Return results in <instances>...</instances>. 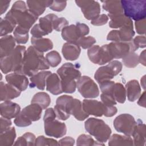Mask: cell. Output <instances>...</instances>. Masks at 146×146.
Here are the masks:
<instances>
[{
	"instance_id": "cell-60",
	"label": "cell",
	"mask_w": 146,
	"mask_h": 146,
	"mask_svg": "<svg viewBox=\"0 0 146 146\" xmlns=\"http://www.w3.org/2000/svg\"><path fill=\"white\" fill-rule=\"evenodd\" d=\"M137 103L140 106L145 107V91L140 95Z\"/></svg>"
},
{
	"instance_id": "cell-8",
	"label": "cell",
	"mask_w": 146,
	"mask_h": 146,
	"mask_svg": "<svg viewBox=\"0 0 146 146\" xmlns=\"http://www.w3.org/2000/svg\"><path fill=\"white\" fill-rule=\"evenodd\" d=\"M121 3L124 14L126 17L135 21L145 18V0H123Z\"/></svg>"
},
{
	"instance_id": "cell-26",
	"label": "cell",
	"mask_w": 146,
	"mask_h": 146,
	"mask_svg": "<svg viewBox=\"0 0 146 146\" xmlns=\"http://www.w3.org/2000/svg\"><path fill=\"white\" fill-rule=\"evenodd\" d=\"M126 96L129 102L137 100L141 94V88L137 80H131L125 84Z\"/></svg>"
},
{
	"instance_id": "cell-22",
	"label": "cell",
	"mask_w": 146,
	"mask_h": 146,
	"mask_svg": "<svg viewBox=\"0 0 146 146\" xmlns=\"http://www.w3.org/2000/svg\"><path fill=\"white\" fill-rule=\"evenodd\" d=\"M146 127L142 121L139 119L134 128L132 136H133V141L135 145H144L146 137Z\"/></svg>"
},
{
	"instance_id": "cell-14",
	"label": "cell",
	"mask_w": 146,
	"mask_h": 146,
	"mask_svg": "<svg viewBox=\"0 0 146 146\" xmlns=\"http://www.w3.org/2000/svg\"><path fill=\"white\" fill-rule=\"evenodd\" d=\"M76 87L85 98H95L99 95V90L94 81L87 76H81L77 81Z\"/></svg>"
},
{
	"instance_id": "cell-61",
	"label": "cell",
	"mask_w": 146,
	"mask_h": 146,
	"mask_svg": "<svg viewBox=\"0 0 146 146\" xmlns=\"http://www.w3.org/2000/svg\"><path fill=\"white\" fill-rule=\"evenodd\" d=\"M139 62L143 65L145 66V50H143L139 56Z\"/></svg>"
},
{
	"instance_id": "cell-18",
	"label": "cell",
	"mask_w": 146,
	"mask_h": 146,
	"mask_svg": "<svg viewBox=\"0 0 146 146\" xmlns=\"http://www.w3.org/2000/svg\"><path fill=\"white\" fill-rule=\"evenodd\" d=\"M21 107L19 104L10 100L5 101L0 104L1 115L7 119L15 117L20 112Z\"/></svg>"
},
{
	"instance_id": "cell-25",
	"label": "cell",
	"mask_w": 146,
	"mask_h": 146,
	"mask_svg": "<svg viewBox=\"0 0 146 146\" xmlns=\"http://www.w3.org/2000/svg\"><path fill=\"white\" fill-rule=\"evenodd\" d=\"M52 1H27V4L29 11L36 17L42 15L52 3Z\"/></svg>"
},
{
	"instance_id": "cell-62",
	"label": "cell",
	"mask_w": 146,
	"mask_h": 146,
	"mask_svg": "<svg viewBox=\"0 0 146 146\" xmlns=\"http://www.w3.org/2000/svg\"><path fill=\"white\" fill-rule=\"evenodd\" d=\"M145 76H143L142 77V78L141 79V84L142 86V87H143L144 89H145Z\"/></svg>"
},
{
	"instance_id": "cell-17",
	"label": "cell",
	"mask_w": 146,
	"mask_h": 146,
	"mask_svg": "<svg viewBox=\"0 0 146 146\" xmlns=\"http://www.w3.org/2000/svg\"><path fill=\"white\" fill-rule=\"evenodd\" d=\"M5 78L7 83L15 87L21 91L26 90L29 85L28 78L22 74L14 72L7 75Z\"/></svg>"
},
{
	"instance_id": "cell-16",
	"label": "cell",
	"mask_w": 146,
	"mask_h": 146,
	"mask_svg": "<svg viewBox=\"0 0 146 146\" xmlns=\"http://www.w3.org/2000/svg\"><path fill=\"white\" fill-rule=\"evenodd\" d=\"M44 123V132L47 136L59 138L66 134L67 128L64 123L55 119Z\"/></svg>"
},
{
	"instance_id": "cell-21",
	"label": "cell",
	"mask_w": 146,
	"mask_h": 146,
	"mask_svg": "<svg viewBox=\"0 0 146 146\" xmlns=\"http://www.w3.org/2000/svg\"><path fill=\"white\" fill-rule=\"evenodd\" d=\"M46 90L53 95H58L63 92L60 79L57 74L51 73L46 79Z\"/></svg>"
},
{
	"instance_id": "cell-4",
	"label": "cell",
	"mask_w": 146,
	"mask_h": 146,
	"mask_svg": "<svg viewBox=\"0 0 146 146\" xmlns=\"http://www.w3.org/2000/svg\"><path fill=\"white\" fill-rule=\"evenodd\" d=\"M26 51L25 46L18 45L9 55L1 58L0 65L2 72L4 74L12 71L18 72L21 68Z\"/></svg>"
},
{
	"instance_id": "cell-47",
	"label": "cell",
	"mask_w": 146,
	"mask_h": 146,
	"mask_svg": "<svg viewBox=\"0 0 146 146\" xmlns=\"http://www.w3.org/2000/svg\"><path fill=\"white\" fill-rule=\"evenodd\" d=\"M114 84L115 82L111 80H106L99 83L102 93H108L111 94H112L111 91Z\"/></svg>"
},
{
	"instance_id": "cell-27",
	"label": "cell",
	"mask_w": 146,
	"mask_h": 146,
	"mask_svg": "<svg viewBox=\"0 0 146 146\" xmlns=\"http://www.w3.org/2000/svg\"><path fill=\"white\" fill-rule=\"evenodd\" d=\"M42 112V108L40 106L36 103H31L25 107L21 112L32 121H35L40 119Z\"/></svg>"
},
{
	"instance_id": "cell-56",
	"label": "cell",
	"mask_w": 146,
	"mask_h": 146,
	"mask_svg": "<svg viewBox=\"0 0 146 146\" xmlns=\"http://www.w3.org/2000/svg\"><path fill=\"white\" fill-rule=\"evenodd\" d=\"M133 41L137 48L145 47V37L144 35L136 36Z\"/></svg>"
},
{
	"instance_id": "cell-38",
	"label": "cell",
	"mask_w": 146,
	"mask_h": 146,
	"mask_svg": "<svg viewBox=\"0 0 146 146\" xmlns=\"http://www.w3.org/2000/svg\"><path fill=\"white\" fill-rule=\"evenodd\" d=\"M35 136L31 132H26L17 139L14 145H34Z\"/></svg>"
},
{
	"instance_id": "cell-2",
	"label": "cell",
	"mask_w": 146,
	"mask_h": 146,
	"mask_svg": "<svg viewBox=\"0 0 146 146\" xmlns=\"http://www.w3.org/2000/svg\"><path fill=\"white\" fill-rule=\"evenodd\" d=\"M5 18L18 25V26L27 30H30L38 19V17L29 11L25 2L22 1L14 2Z\"/></svg>"
},
{
	"instance_id": "cell-12",
	"label": "cell",
	"mask_w": 146,
	"mask_h": 146,
	"mask_svg": "<svg viewBox=\"0 0 146 146\" xmlns=\"http://www.w3.org/2000/svg\"><path fill=\"white\" fill-rule=\"evenodd\" d=\"M88 57L90 61L95 64L103 65L111 62L113 58L111 56L108 48V44L92 46L87 51Z\"/></svg>"
},
{
	"instance_id": "cell-31",
	"label": "cell",
	"mask_w": 146,
	"mask_h": 146,
	"mask_svg": "<svg viewBox=\"0 0 146 146\" xmlns=\"http://www.w3.org/2000/svg\"><path fill=\"white\" fill-rule=\"evenodd\" d=\"M108 145L110 146L115 145H133V141L130 136H122L113 134L109 138Z\"/></svg>"
},
{
	"instance_id": "cell-23",
	"label": "cell",
	"mask_w": 146,
	"mask_h": 146,
	"mask_svg": "<svg viewBox=\"0 0 146 146\" xmlns=\"http://www.w3.org/2000/svg\"><path fill=\"white\" fill-rule=\"evenodd\" d=\"M15 40L12 35L2 36L0 39L1 58L9 55L15 48Z\"/></svg>"
},
{
	"instance_id": "cell-40",
	"label": "cell",
	"mask_w": 146,
	"mask_h": 146,
	"mask_svg": "<svg viewBox=\"0 0 146 146\" xmlns=\"http://www.w3.org/2000/svg\"><path fill=\"white\" fill-rule=\"evenodd\" d=\"M77 145H104V144L95 141L93 138L88 135L82 134L80 135L76 141Z\"/></svg>"
},
{
	"instance_id": "cell-6",
	"label": "cell",
	"mask_w": 146,
	"mask_h": 146,
	"mask_svg": "<svg viewBox=\"0 0 146 146\" xmlns=\"http://www.w3.org/2000/svg\"><path fill=\"white\" fill-rule=\"evenodd\" d=\"M84 127L86 131L100 143H106L111 136L110 127L101 119L89 118L85 121Z\"/></svg>"
},
{
	"instance_id": "cell-57",
	"label": "cell",
	"mask_w": 146,
	"mask_h": 146,
	"mask_svg": "<svg viewBox=\"0 0 146 146\" xmlns=\"http://www.w3.org/2000/svg\"><path fill=\"white\" fill-rule=\"evenodd\" d=\"M75 144V140L70 136L65 137L60 139L58 142V145H68L72 146Z\"/></svg>"
},
{
	"instance_id": "cell-44",
	"label": "cell",
	"mask_w": 146,
	"mask_h": 146,
	"mask_svg": "<svg viewBox=\"0 0 146 146\" xmlns=\"http://www.w3.org/2000/svg\"><path fill=\"white\" fill-rule=\"evenodd\" d=\"M76 43L83 49H87L91 47L96 43V39L91 36H83L80 38Z\"/></svg>"
},
{
	"instance_id": "cell-46",
	"label": "cell",
	"mask_w": 146,
	"mask_h": 146,
	"mask_svg": "<svg viewBox=\"0 0 146 146\" xmlns=\"http://www.w3.org/2000/svg\"><path fill=\"white\" fill-rule=\"evenodd\" d=\"M58 141L53 139L47 138L44 136H39L36 139L35 145H58Z\"/></svg>"
},
{
	"instance_id": "cell-36",
	"label": "cell",
	"mask_w": 146,
	"mask_h": 146,
	"mask_svg": "<svg viewBox=\"0 0 146 146\" xmlns=\"http://www.w3.org/2000/svg\"><path fill=\"white\" fill-rule=\"evenodd\" d=\"M1 25H0V35L1 36H6L8 34L13 32L14 29L16 27V24L11 21L5 18H1Z\"/></svg>"
},
{
	"instance_id": "cell-3",
	"label": "cell",
	"mask_w": 146,
	"mask_h": 146,
	"mask_svg": "<svg viewBox=\"0 0 146 146\" xmlns=\"http://www.w3.org/2000/svg\"><path fill=\"white\" fill-rule=\"evenodd\" d=\"M57 74L60 79L62 91L68 94L74 92L77 81L81 77L77 66L71 63H66L57 70Z\"/></svg>"
},
{
	"instance_id": "cell-54",
	"label": "cell",
	"mask_w": 146,
	"mask_h": 146,
	"mask_svg": "<svg viewBox=\"0 0 146 146\" xmlns=\"http://www.w3.org/2000/svg\"><path fill=\"white\" fill-rule=\"evenodd\" d=\"M56 117V116L54 109H53L52 108H47L45 111L44 115L43 117V121L44 122L51 121L55 119Z\"/></svg>"
},
{
	"instance_id": "cell-32",
	"label": "cell",
	"mask_w": 146,
	"mask_h": 146,
	"mask_svg": "<svg viewBox=\"0 0 146 146\" xmlns=\"http://www.w3.org/2000/svg\"><path fill=\"white\" fill-rule=\"evenodd\" d=\"M16 137L15 129L14 127H11L9 129L1 133L0 146H10L14 144Z\"/></svg>"
},
{
	"instance_id": "cell-43",
	"label": "cell",
	"mask_w": 146,
	"mask_h": 146,
	"mask_svg": "<svg viewBox=\"0 0 146 146\" xmlns=\"http://www.w3.org/2000/svg\"><path fill=\"white\" fill-rule=\"evenodd\" d=\"M46 59L49 66L52 67L58 66L61 62V56L56 51H51L46 55Z\"/></svg>"
},
{
	"instance_id": "cell-1",
	"label": "cell",
	"mask_w": 146,
	"mask_h": 146,
	"mask_svg": "<svg viewBox=\"0 0 146 146\" xmlns=\"http://www.w3.org/2000/svg\"><path fill=\"white\" fill-rule=\"evenodd\" d=\"M49 67L50 66L43 53L31 46L26 51L21 68L17 73L31 77L36 74L38 71L47 70Z\"/></svg>"
},
{
	"instance_id": "cell-15",
	"label": "cell",
	"mask_w": 146,
	"mask_h": 146,
	"mask_svg": "<svg viewBox=\"0 0 146 146\" xmlns=\"http://www.w3.org/2000/svg\"><path fill=\"white\" fill-rule=\"evenodd\" d=\"M75 3L79 7L88 20H92L98 17L100 13V6L98 2L95 1H75Z\"/></svg>"
},
{
	"instance_id": "cell-9",
	"label": "cell",
	"mask_w": 146,
	"mask_h": 146,
	"mask_svg": "<svg viewBox=\"0 0 146 146\" xmlns=\"http://www.w3.org/2000/svg\"><path fill=\"white\" fill-rule=\"evenodd\" d=\"M122 70V64L118 60H111L106 66L99 67L95 73V79L98 83L111 80Z\"/></svg>"
},
{
	"instance_id": "cell-42",
	"label": "cell",
	"mask_w": 146,
	"mask_h": 146,
	"mask_svg": "<svg viewBox=\"0 0 146 146\" xmlns=\"http://www.w3.org/2000/svg\"><path fill=\"white\" fill-rule=\"evenodd\" d=\"M122 61L125 66L128 68H133L137 66L139 62V56L135 52H131L123 58Z\"/></svg>"
},
{
	"instance_id": "cell-20",
	"label": "cell",
	"mask_w": 146,
	"mask_h": 146,
	"mask_svg": "<svg viewBox=\"0 0 146 146\" xmlns=\"http://www.w3.org/2000/svg\"><path fill=\"white\" fill-rule=\"evenodd\" d=\"M80 47L76 43L67 42L62 47V52L64 58L67 60L77 59L80 54Z\"/></svg>"
},
{
	"instance_id": "cell-50",
	"label": "cell",
	"mask_w": 146,
	"mask_h": 146,
	"mask_svg": "<svg viewBox=\"0 0 146 146\" xmlns=\"http://www.w3.org/2000/svg\"><path fill=\"white\" fill-rule=\"evenodd\" d=\"M108 17L106 14L99 15L91 21V23L94 26H102L107 23Z\"/></svg>"
},
{
	"instance_id": "cell-52",
	"label": "cell",
	"mask_w": 146,
	"mask_h": 146,
	"mask_svg": "<svg viewBox=\"0 0 146 146\" xmlns=\"http://www.w3.org/2000/svg\"><path fill=\"white\" fill-rule=\"evenodd\" d=\"M54 111L55 112L56 117H58L60 120H66L70 117V114H69L68 112L62 110L56 105H55L54 107Z\"/></svg>"
},
{
	"instance_id": "cell-37",
	"label": "cell",
	"mask_w": 146,
	"mask_h": 146,
	"mask_svg": "<svg viewBox=\"0 0 146 146\" xmlns=\"http://www.w3.org/2000/svg\"><path fill=\"white\" fill-rule=\"evenodd\" d=\"M14 37L18 44H25L29 39V30L17 26L14 31Z\"/></svg>"
},
{
	"instance_id": "cell-41",
	"label": "cell",
	"mask_w": 146,
	"mask_h": 146,
	"mask_svg": "<svg viewBox=\"0 0 146 146\" xmlns=\"http://www.w3.org/2000/svg\"><path fill=\"white\" fill-rule=\"evenodd\" d=\"M52 21L54 30L60 31H62L65 27L68 26V22L66 18L63 17H58L56 15L51 14Z\"/></svg>"
},
{
	"instance_id": "cell-49",
	"label": "cell",
	"mask_w": 146,
	"mask_h": 146,
	"mask_svg": "<svg viewBox=\"0 0 146 146\" xmlns=\"http://www.w3.org/2000/svg\"><path fill=\"white\" fill-rule=\"evenodd\" d=\"M31 34L32 35V37L35 38H42L43 36L47 35V34L42 29L39 23L35 25L32 27L31 30Z\"/></svg>"
},
{
	"instance_id": "cell-28",
	"label": "cell",
	"mask_w": 146,
	"mask_h": 146,
	"mask_svg": "<svg viewBox=\"0 0 146 146\" xmlns=\"http://www.w3.org/2000/svg\"><path fill=\"white\" fill-rule=\"evenodd\" d=\"M103 8L109 13L108 17L123 14V9L120 1H103Z\"/></svg>"
},
{
	"instance_id": "cell-34",
	"label": "cell",
	"mask_w": 146,
	"mask_h": 146,
	"mask_svg": "<svg viewBox=\"0 0 146 146\" xmlns=\"http://www.w3.org/2000/svg\"><path fill=\"white\" fill-rule=\"evenodd\" d=\"M51 103L49 95L44 92H39L34 95L31 99V103H36L40 106L42 109L47 108Z\"/></svg>"
},
{
	"instance_id": "cell-51",
	"label": "cell",
	"mask_w": 146,
	"mask_h": 146,
	"mask_svg": "<svg viewBox=\"0 0 146 146\" xmlns=\"http://www.w3.org/2000/svg\"><path fill=\"white\" fill-rule=\"evenodd\" d=\"M66 5H67L66 1H52V3L49 6V8L53 11H61L65 9Z\"/></svg>"
},
{
	"instance_id": "cell-13",
	"label": "cell",
	"mask_w": 146,
	"mask_h": 146,
	"mask_svg": "<svg viewBox=\"0 0 146 146\" xmlns=\"http://www.w3.org/2000/svg\"><path fill=\"white\" fill-rule=\"evenodd\" d=\"M136 124L134 117L129 113L120 114L113 121L115 129L128 136H132Z\"/></svg>"
},
{
	"instance_id": "cell-35",
	"label": "cell",
	"mask_w": 146,
	"mask_h": 146,
	"mask_svg": "<svg viewBox=\"0 0 146 146\" xmlns=\"http://www.w3.org/2000/svg\"><path fill=\"white\" fill-rule=\"evenodd\" d=\"M111 94L115 100L119 103H124L126 99V91L124 86L120 83H115Z\"/></svg>"
},
{
	"instance_id": "cell-55",
	"label": "cell",
	"mask_w": 146,
	"mask_h": 146,
	"mask_svg": "<svg viewBox=\"0 0 146 146\" xmlns=\"http://www.w3.org/2000/svg\"><path fill=\"white\" fill-rule=\"evenodd\" d=\"M11 121L10 119L1 117V130L0 132H3L10 128L11 125Z\"/></svg>"
},
{
	"instance_id": "cell-33",
	"label": "cell",
	"mask_w": 146,
	"mask_h": 146,
	"mask_svg": "<svg viewBox=\"0 0 146 146\" xmlns=\"http://www.w3.org/2000/svg\"><path fill=\"white\" fill-rule=\"evenodd\" d=\"M109 18H110L109 26L113 29H120L125 25L132 22L131 19L124 15V14L109 17Z\"/></svg>"
},
{
	"instance_id": "cell-7",
	"label": "cell",
	"mask_w": 146,
	"mask_h": 146,
	"mask_svg": "<svg viewBox=\"0 0 146 146\" xmlns=\"http://www.w3.org/2000/svg\"><path fill=\"white\" fill-rule=\"evenodd\" d=\"M83 110L89 115L100 117H112L117 112V108L114 106H107L103 102L91 99H84L82 103Z\"/></svg>"
},
{
	"instance_id": "cell-45",
	"label": "cell",
	"mask_w": 146,
	"mask_h": 146,
	"mask_svg": "<svg viewBox=\"0 0 146 146\" xmlns=\"http://www.w3.org/2000/svg\"><path fill=\"white\" fill-rule=\"evenodd\" d=\"M14 123L18 127H24L31 125L32 121L20 112L15 117Z\"/></svg>"
},
{
	"instance_id": "cell-30",
	"label": "cell",
	"mask_w": 146,
	"mask_h": 146,
	"mask_svg": "<svg viewBox=\"0 0 146 146\" xmlns=\"http://www.w3.org/2000/svg\"><path fill=\"white\" fill-rule=\"evenodd\" d=\"M118 32L120 42H128L132 40L133 36L135 35L133 22H130L120 28Z\"/></svg>"
},
{
	"instance_id": "cell-59",
	"label": "cell",
	"mask_w": 146,
	"mask_h": 146,
	"mask_svg": "<svg viewBox=\"0 0 146 146\" xmlns=\"http://www.w3.org/2000/svg\"><path fill=\"white\" fill-rule=\"evenodd\" d=\"M10 1H0V9H1V15L3 14L7 9L9 6Z\"/></svg>"
},
{
	"instance_id": "cell-29",
	"label": "cell",
	"mask_w": 146,
	"mask_h": 146,
	"mask_svg": "<svg viewBox=\"0 0 146 146\" xmlns=\"http://www.w3.org/2000/svg\"><path fill=\"white\" fill-rule=\"evenodd\" d=\"M31 42L35 48L43 53L50 50L53 48V43L52 41L48 38H35L31 37Z\"/></svg>"
},
{
	"instance_id": "cell-39",
	"label": "cell",
	"mask_w": 146,
	"mask_h": 146,
	"mask_svg": "<svg viewBox=\"0 0 146 146\" xmlns=\"http://www.w3.org/2000/svg\"><path fill=\"white\" fill-rule=\"evenodd\" d=\"M39 25L42 29L46 32L47 35L49 33H51L54 30L51 14H49L43 17L40 18Z\"/></svg>"
},
{
	"instance_id": "cell-24",
	"label": "cell",
	"mask_w": 146,
	"mask_h": 146,
	"mask_svg": "<svg viewBox=\"0 0 146 146\" xmlns=\"http://www.w3.org/2000/svg\"><path fill=\"white\" fill-rule=\"evenodd\" d=\"M51 74V71H42L37 72L30 78V87L31 88L36 87L40 90H44L46 79Z\"/></svg>"
},
{
	"instance_id": "cell-58",
	"label": "cell",
	"mask_w": 146,
	"mask_h": 146,
	"mask_svg": "<svg viewBox=\"0 0 146 146\" xmlns=\"http://www.w3.org/2000/svg\"><path fill=\"white\" fill-rule=\"evenodd\" d=\"M107 39L113 42H120L118 30L111 31L107 36Z\"/></svg>"
},
{
	"instance_id": "cell-11",
	"label": "cell",
	"mask_w": 146,
	"mask_h": 146,
	"mask_svg": "<svg viewBox=\"0 0 146 146\" xmlns=\"http://www.w3.org/2000/svg\"><path fill=\"white\" fill-rule=\"evenodd\" d=\"M108 48L113 58H123L138 49L133 39L128 42H112L108 44Z\"/></svg>"
},
{
	"instance_id": "cell-53",
	"label": "cell",
	"mask_w": 146,
	"mask_h": 146,
	"mask_svg": "<svg viewBox=\"0 0 146 146\" xmlns=\"http://www.w3.org/2000/svg\"><path fill=\"white\" fill-rule=\"evenodd\" d=\"M135 28L137 33L139 34L145 33V18L135 21Z\"/></svg>"
},
{
	"instance_id": "cell-5",
	"label": "cell",
	"mask_w": 146,
	"mask_h": 146,
	"mask_svg": "<svg viewBox=\"0 0 146 146\" xmlns=\"http://www.w3.org/2000/svg\"><path fill=\"white\" fill-rule=\"evenodd\" d=\"M56 105L70 115H72L79 121L84 120L89 116L83 110L82 102L71 96L64 95L58 97L56 101Z\"/></svg>"
},
{
	"instance_id": "cell-10",
	"label": "cell",
	"mask_w": 146,
	"mask_h": 146,
	"mask_svg": "<svg viewBox=\"0 0 146 146\" xmlns=\"http://www.w3.org/2000/svg\"><path fill=\"white\" fill-rule=\"evenodd\" d=\"M90 29L87 25L78 22L76 25L65 27L62 30V36L67 42L76 43L80 38L87 35Z\"/></svg>"
},
{
	"instance_id": "cell-48",
	"label": "cell",
	"mask_w": 146,
	"mask_h": 146,
	"mask_svg": "<svg viewBox=\"0 0 146 146\" xmlns=\"http://www.w3.org/2000/svg\"><path fill=\"white\" fill-rule=\"evenodd\" d=\"M100 98L102 102L107 106H114L116 104V101L115 100L113 95L111 94L102 93L100 95Z\"/></svg>"
},
{
	"instance_id": "cell-19",
	"label": "cell",
	"mask_w": 146,
	"mask_h": 146,
	"mask_svg": "<svg viewBox=\"0 0 146 146\" xmlns=\"http://www.w3.org/2000/svg\"><path fill=\"white\" fill-rule=\"evenodd\" d=\"M21 91L13 85L3 82H1L0 96L1 101L10 100L18 97L21 95Z\"/></svg>"
}]
</instances>
